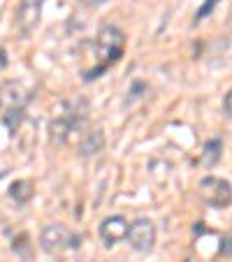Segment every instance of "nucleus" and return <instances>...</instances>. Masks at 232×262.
Returning <instances> with one entry per match:
<instances>
[{"instance_id": "nucleus-1", "label": "nucleus", "mask_w": 232, "mask_h": 262, "mask_svg": "<svg viewBox=\"0 0 232 262\" xmlns=\"http://www.w3.org/2000/svg\"><path fill=\"white\" fill-rule=\"evenodd\" d=\"M123 49H125V35L121 33L116 26H104V28H100L98 37H95V47H93L98 65H95L93 70H89V72H84V81L102 77V72L109 65L119 63V58L123 56Z\"/></svg>"}, {"instance_id": "nucleus-2", "label": "nucleus", "mask_w": 232, "mask_h": 262, "mask_svg": "<svg viewBox=\"0 0 232 262\" xmlns=\"http://www.w3.org/2000/svg\"><path fill=\"white\" fill-rule=\"evenodd\" d=\"M86 119V104L81 100L77 102H65V109L58 116H54L49 123V135L54 144H65L70 135L77 133Z\"/></svg>"}, {"instance_id": "nucleus-3", "label": "nucleus", "mask_w": 232, "mask_h": 262, "mask_svg": "<svg viewBox=\"0 0 232 262\" xmlns=\"http://www.w3.org/2000/svg\"><path fill=\"white\" fill-rule=\"evenodd\" d=\"M40 246L54 255V253H60L65 248H77L79 246V237L70 234V230L63 223H49L40 234Z\"/></svg>"}, {"instance_id": "nucleus-4", "label": "nucleus", "mask_w": 232, "mask_h": 262, "mask_svg": "<svg viewBox=\"0 0 232 262\" xmlns=\"http://www.w3.org/2000/svg\"><path fill=\"white\" fill-rule=\"evenodd\" d=\"M200 195H202V200L209 207H216V209L230 207V198H232L230 181L218 177H204L200 181Z\"/></svg>"}, {"instance_id": "nucleus-5", "label": "nucleus", "mask_w": 232, "mask_h": 262, "mask_svg": "<svg viewBox=\"0 0 232 262\" xmlns=\"http://www.w3.org/2000/svg\"><path fill=\"white\" fill-rule=\"evenodd\" d=\"M42 5L45 0H19V7H16V26H19L21 35H33L35 28L40 26L42 19Z\"/></svg>"}, {"instance_id": "nucleus-6", "label": "nucleus", "mask_w": 232, "mask_h": 262, "mask_svg": "<svg viewBox=\"0 0 232 262\" xmlns=\"http://www.w3.org/2000/svg\"><path fill=\"white\" fill-rule=\"evenodd\" d=\"M125 239L130 242V246L137 251H151L156 246V225L149 218H137L133 225H128V234Z\"/></svg>"}, {"instance_id": "nucleus-7", "label": "nucleus", "mask_w": 232, "mask_h": 262, "mask_svg": "<svg viewBox=\"0 0 232 262\" xmlns=\"http://www.w3.org/2000/svg\"><path fill=\"white\" fill-rule=\"evenodd\" d=\"M128 225L123 216H107L102 223H100V239L104 242V246H114L125 239L128 234Z\"/></svg>"}, {"instance_id": "nucleus-8", "label": "nucleus", "mask_w": 232, "mask_h": 262, "mask_svg": "<svg viewBox=\"0 0 232 262\" xmlns=\"http://www.w3.org/2000/svg\"><path fill=\"white\" fill-rule=\"evenodd\" d=\"M104 148V130L102 128H93L81 137L79 142V156L81 158H91V156L100 154Z\"/></svg>"}, {"instance_id": "nucleus-9", "label": "nucleus", "mask_w": 232, "mask_h": 262, "mask_svg": "<svg viewBox=\"0 0 232 262\" xmlns=\"http://www.w3.org/2000/svg\"><path fill=\"white\" fill-rule=\"evenodd\" d=\"M24 116H26V107H21V104H12V107L3 109V123L10 130V135H16L19 125L24 123Z\"/></svg>"}, {"instance_id": "nucleus-10", "label": "nucleus", "mask_w": 232, "mask_h": 262, "mask_svg": "<svg viewBox=\"0 0 232 262\" xmlns=\"http://www.w3.org/2000/svg\"><path fill=\"white\" fill-rule=\"evenodd\" d=\"M10 198L14 200V202H19V204H26V202H30L33 200V195H35V186L30 181H14L10 186Z\"/></svg>"}, {"instance_id": "nucleus-11", "label": "nucleus", "mask_w": 232, "mask_h": 262, "mask_svg": "<svg viewBox=\"0 0 232 262\" xmlns=\"http://www.w3.org/2000/svg\"><path fill=\"white\" fill-rule=\"evenodd\" d=\"M223 156V139H209L207 144H204V151H202V165H207V167H214V165L221 160Z\"/></svg>"}, {"instance_id": "nucleus-12", "label": "nucleus", "mask_w": 232, "mask_h": 262, "mask_svg": "<svg viewBox=\"0 0 232 262\" xmlns=\"http://www.w3.org/2000/svg\"><path fill=\"white\" fill-rule=\"evenodd\" d=\"M216 5H218V0H207V3H204V5L200 7V12H198V19H195V21H202L204 16H209V12H212Z\"/></svg>"}, {"instance_id": "nucleus-13", "label": "nucleus", "mask_w": 232, "mask_h": 262, "mask_svg": "<svg viewBox=\"0 0 232 262\" xmlns=\"http://www.w3.org/2000/svg\"><path fill=\"white\" fill-rule=\"evenodd\" d=\"M223 114H225V119H230L232 114V95L225 93V98H223Z\"/></svg>"}, {"instance_id": "nucleus-14", "label": "nucleus", "mask_w": 232, "mask_h": 262, "mask_svg": "<svg viewBox=\"0 0 232 262\" xmlns=\"http://www.w3.org/2000/svg\"><path fill=\"white\" fill-rule=\"evenodd\" d=\"M81 5H86V7H100V5H104L107 0H79Z\"/></svg>"}, {"instance_id": "nucleus-15", "label": "nucleus", "mask_w": 232, "mask_h": 262, "mask_svg": "<svg viewBox=\"0 0 232 262\" xmlns=\"http://www.w3.org/2000/svg\"><path fill=\"white\" fill-rule=\"evenodd\" d=\"M221 253H225V255H227V253H230V239H223V244H221Z\"/></svg>"}, {"instance_id": "nucleus-16", "label": "nucleus", "mask_w": 232, "mask_h": 262, "mask_svg": "<svg viewBox=\"0 0 232 262\" xmlns=\"http://www.w3.org/2000/svg\"><path fill=\"white\" fill-rule=\"evenodd\" d=\"M5 107V93H3V84H0V112Z\"/></svg>"}]
</instances>
